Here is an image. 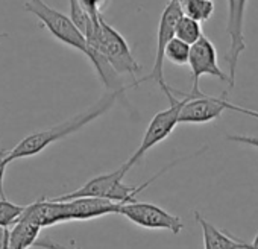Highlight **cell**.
I'll use <instances>...</instances> for the list:
<instances>
[{
  "mask_svg": "<svg viewBox=\"0 0 258 249\" xmlns=\"http://www.w3.org/2000/svg\"><path fill=\"white\" fill-rule=\"evenodd\" d=\"M133 87H137L136 82L133 85H129V87H120L117 90H111L97 103L90 106L87 111H82V112L76 114L75 117L62 121V123L53 125V127L49 128V130L38 131V133L26 136L13 149H10V154H8V158H7L8 163L38 155L44 149H47L50 145H53V143H56V142H59V140H62V139L75 134V133H78L79 130L87 127L88 123H91L93 120H96L100 115H103L105 112H108L115 105L118 97L123 96L129 88H133Z\"/></svg>",
  "mask_w": 258,
  "mask_h": 249,
  "instance_id": "cell-1",
  "label": "cell"
},
{
  "mask_svg": "<svg viewBox=\"0 0 258 249\" xmlns=\"http://www.w3.org/2000/svg\"><path fill=\"white\" fill-rule=\"evenodd\" d=\"M25 10L28 13H31L32 16H35L41 22L43 28H46L58 41L84 53L94 66L100 81L106 87H109V75L106 72V67L109 69V66L99 55H96L93 52L87 38L82 35V32L76 28V25L72 22V19L69 16L49 7L44 0H26Z\"/></svg>",
  "mask_w": 258,
  "mask_h": 249,
  "instance_id": "cell-2",
  "label": "cell"
},
{
  "mask_svg": "<svg viewBox=\"0 0 258 249\" xmlns=\"http://www.w3.org/2000/svg\"><path fill=\"white\" fill-rule=\"evenodd\" d=\"M181 160L166 166L160 173H157L155 176H152L151 179H148L146 182H143L142 185H127L123 182V178L126 176V173L129 172V169L121 164L117 170L111 172V173H105V175H99L91 178L90 181H87L82 187H79L78 190L67 193V195H61L56 196L53 199L58 201H67V199H75V198H85V196H93V198H105V199H111L120 204H126L136 201L137 195L140 192H143L146 187H149L155 179H158L161 175H164L169 169H172L175 164H178Z\"/></svg>",
  "mask_w": 258,
  "mask_h": 249,
  "instance_id": "cell-3",
  "label": "cell"
},
{
  "mask_svg": "<svg viewBox=\"0 0 258 249\" xmlns=\"http://www.w3.org/2000/svg\"><path fill=\"white\" fill-rule=\"evenodd\" d=\"M93 52L99 55L109 69L117 75H139L142 70L140 63L133 55V50L129 47L127 41L123 35L115 31L106 20L100 16L99 17V28L96 32V38L90 44Z\"/></svg>",
  "mask_w": 258,
  "mask_h": 249,
  "instance_id": "cell-4",
  "label": "cell"
},
{
  "mask_svg": "<svg viewBox=\"0 0 258 249\" xmlns=\"http://www.w3.org/2000/svg\"><path fill=\"white\" fill-rule=\"evenodd\" d=\"M184 14L182 11V5L179 0H170V2L166 5L161 17H160V23H158V37H157V50H155V59H154V66L152 70L148 76L136 81V85L139 87L143 82L148 81H154L158 84V87L161 88V91L167 96L169 102L172 103L173 100H176V97L173 96V93L176 90H173L172 87L167 85L166 78H164V50L167 43L175 37V26L176 22L179 20V17Z\"/></svg>",
  "mask_w": 258,
  "mask_h": 249,
  "instance_id": "cell-5",
  "label": "cell"
},
{
  "mask_svg": "<svg viewBox=\"0 0 258 249\" xmlns=\"http://www.w3.org/2000/svg\"><path fill=\"white\" fill-rule=\"evenodd\" d=\"M182 94V93H181ZM184 103V99H176L170 103V106L167 109H163L160 112H157L149 127L142 139L140 146L137 148V151L129 157V160L124 163V166L131 170V167H134L137 163H140L143 160V157L157 145L163 143L176 128V125H179V111L181 106Z\"/></svg>",
  "mask_w": 258,
  "mask_h": 249,
  "instance_id": "cell-6",
  "label": "cell"
},
{
  "mask_svg": "<svg viewBox=\"0 0 258 249\" xmlns=\"http://www.w3.org/2000/svg\"><path fill=\"white\" fill-rule=\"evenodd\" d=\"M118 214L146 229H167L172 234H179L184 228L181 217L166 211L155 204L140 202L137 199L121 204Z\"/></svg>",
  "mask_w": 258,
  "mask_h": 249,
  "instance_id": "cell-7",
  "label": "cell"
},
{
  "mask_svg": "<svg viewBox=\"0 0 258 249\" xmlns=\"http://www.w3.org/2000/svg\"><path fill=\"white\" fill-rule=\"evenodd\" d=\"M184 103L179 111V123L187 125H202L217 120L223 111H235L237 105L226 99V93L220 97L207 96L202 91L198 94L182 93Z\"/></svg>",
  "mask_w": 258,
  "mask_h": 249,
  "instance_id": "cell-8",
  "label": "cell"
},
{
  "mask_svg": "<svg viewBox=\"0 0 258 249\" xmlns=\"http://www.w3.org/2000/svg\"><path fill=\"white\" fill-rule=\"evenodd\" d=\"M249 0H228V20H226V34L229 37V49L225 55L228 64V85L234 88L235 73L238 67V59L243 50L246 49L244 41V14Z\"/></svg>",
  "mask_w": 258,
  "mask_h": 249,
  "instance_id": "cell-9",
  "label": "cell"
},
{
  "mask_svg": "<svg viewBox=\"0 0 258 249\" xmlns=\"http://www.w3.org/2000/svg\"><path fill=\"white\" fill-rule=\"evenodd\" d=\"M188 66L191 69L193 76V85L190 94L201 93L199 90V81L202 76H214L220 79L222 82L228 84V75L220 69L217 61V50L213 41L202 35L195 44L190 46V56H188Z\"/></svg>",
  "mask_w": 258,
  "mask_h": 249,
  "instance_id": "cell-10",
  "label": "cell"
},
{
  "mask_svg": "<svg viewBox=\"0 0 258 249\" xmlns=\"http://www.w3.org/2000/svg\"><path fill=\"white\" fill-rule=\"evenodd\" d=\"M40 226L25 220H17L10 228H0V249H29L37 244L46 249H75L61 246L55 241L40 240Z\"/></svg>",
  "mask_w": 258,
  "mask_h": 249,
  "instance_id": "cell-11",
  "label": "cell"
},
{
  "mask_svg": "<svg viewBox=\"0 0 258 249\" xmlns=\"http://www.w3.org/2000/svg\"><path fill=\"white\" fill-rule=\"evenodd\" d=\"M61 202H62V213H64L66 222L91 220V219L103 217L108 214H118L120 207H121L120 202L105 199V198H93V196L75 198V199H67Z\"/></svg>",
  "mask_w": 258,
  "mask_h": 249,
  "instance_id": "cell-12",
  "label": "cell"
},
{
  "mask_svg": "<svg viewBox=\"0 0 258 249\" xmlns=\"http://www.w3.org/2000/svg\"><path fill=\"white\" fill-rule=\"evenodd\" d=\"M19 220L34 223L40 226L41 229L58 225V223H66L64 213H62V202L53 198L47 199L43 196L38 201L32 202L31 205H26Z\"/></svg>",
  "mask_w": 258,
  "mask_h": 249,
  "instance_id": "cell-13",
  "label": "cell"
},
{
  "mask_svg": "<svg viewBox=\"0 0 258 249\" xmlns=\"http://www.w3.org/2000/svg\"><path fill=\"white\" fill-rule=\"evenodd\" d=\"M195 219L202 229L204 249H250V243L223 232L205 217H202L201 213L195 211Z\"/></svg>",
  "mask_w": 258,
  "mask_h": 249,
  "instance_id": "cell-14",
  "label": "cell"
},
{
  "mask_svg": "<svg viewBox=\"0 0 258 249\" xmlns=\"http://www.w3.org/2000/svg\"><path fill=\"white\" fill-rule=\"evenodd\" d=\"M69 2H70V14H69V17L76 25V28L82 32V35L87 38L88 44H91L93 40L96 38V32H97V28H99V22L93 20V17L79 4V0H69Z\"/></svg>",
  "mask_w": 258,
  "mask_h": 249,
  "instance_id": "cell-15",
  "label": "cell"
},
{
  "mask_svg": "<svg viewBox=\"0 0 258 249\" xmlns=\"http://www.w3.org/2000/svg\"><path fill=\"white\" fill-rule=\"evenodd\" d=\"M204 35L202 32V26L199 22L190 19L188 16L182 14L179 17V20L176 22V26H175V37L182 40L184 43L187 44H195L201 37Z\"/></svg>",
  "mask_w": 258,
  "mask_h": 249,
  "instance_id": "cell-16",
  "label": "cell"
},
{
  "mask_svg": "<svg viewBox=\"0 0 258 249\" xmlns=\"http://www.w3.org/2000/svg\"><path fill=\"white\" fill-rule=\"evenodd\" d=\"M181 5L184 14L199 23L208 22L214 14L213 0H184Z\"/></svg>",
  "mask_w": 258,
  "mask_h": 249,
  "instance_id": "cell-17",
  "label": "cell"
},
{
  "mask_svg": "<svg viewBox=\"0 0 258 249\" xmlns=\"http://www.w3.org/2000/svg\"><path fill=\"white\" fill-rule=\"evenodd\" d=\"M188 56H190V44L184 43L182 40L173 37L164 50V59L170 61L175 66H185L188 64Z\"/></svg>",
  "mask_w": 258,
  "mask_h": 249,
  "instance_id": "cell-18",
  "label": "cell"
},
{
  "mask_svg": "<svg viewBox=\"0 0 258 249\" xmlns=\"http://www.w3.org/2000/svg\"><path fill=\"white\" fill-rule=\"evenodd\" d=\"M23 208L25 207L13 204L7 198L0 199V228L13 226L19 220L20 214L23 213Z\"/></svg>",
  "mask_w": 258,
  "mask_h": 249,
  "instance_id": "cell-19",
  "label": "cell"
},
{
  "mask_svg": "<svg viewBox=\"0 0 258 249\" xmlns=\"http://www.w3.org/2000/svg\"><path fill=\"white\" fill-rule=\"evenodd\" d=\"M79 4L93 17V20L99 22V17L102 16V10L106 5V0H79Z\"/></svg>",
  "mask_w": 258,
  "mask_h": 249,
  "instance_id": "cell-20",
  "label": "cell"
},
{
  "mask_svg": "<svg viewBox=\"0 0 258 249\" xmlns=\"http://www.w3.org/2000/svg\"><path fill=\"white\" fill-rule=\"evenodd\" d=\"M8 154H10V149H0V196L2 198H7L5 196V192H4V178H5V172H7V167H8Z\"/></svg>",
  "mask_w": 258,
  "mask_h": 249,
  "instance_id": "cell-21",
  "label": "cell"
},
{
  "mask_svg": "<svg viewBox=\"0 0 258 249\" xmlns=\"http://www.w3.org/2000/svg\"><path fill=\"white\" fill-rule=\"evenodd\" d=\"M226 140L240 143V145H246V146H252V148H258V137H255V136H228Z\"/></svg>",
  "mask_w": 258,
  "mask_h": 249,
  "instance_id": "cell-22",
  "label": "cell"
},
{
  "mask_svg": "<svg viewBox=\"0 0 258 249\" xmlns=\"http://www.w3.org/2000/svg\"><path fill=\"white\" fill-rule=\"evenodd\" d=\"M250 249H258V234L255 235L253 241L250 243Z\"/></svg>",
  "mask_w": 258,
  "mask_h": 249,
  "instance_id": "cell-23",
  "label": "cell"
}]
</instances>
